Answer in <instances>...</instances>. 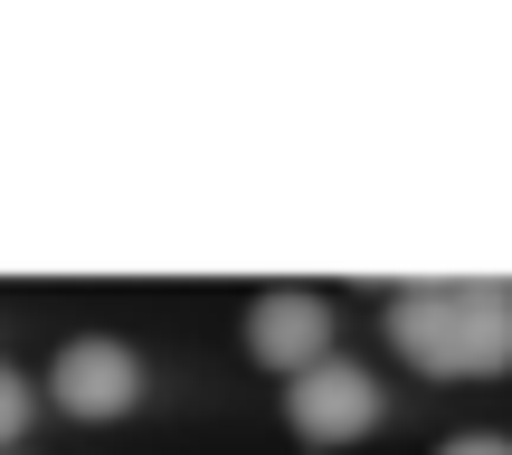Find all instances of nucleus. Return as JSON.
Here are the masks:
<instances>
[{
  "mask_svg": "<svg viewBox=\"0 0 512 455\" xmlns=\"http://www.w3.org/2000/svg\"><path fill=\"white\" fill-rule=\"evenodd\" d=\"M380 380H370L361 361H342V351H332V361H313L304 380H285V427L304 446H351V437H370V427H380Z\"/></svg>",
  "mask_w": 512,
  "mask_h": 455,
  "instance_id": "f03ea898",
  "label": "nucleus"
},
{
  "mask_svg": "<svg viewBox=\"0 0 512 455\" xmlns=\"http://www.w3.org/2000/svg\"><path fill=\"white\" fill-rule=\"evenodd\" d=\"M389 342L427 380H494L512 370V285H408L389 304Z\"/></svg>",
  "mask_w": 512,
  "mask_h": 455,
  "instance_id": "f257e3e1",
  "label": "nucleus"
},
{
  "mask_svg": "<svg viewBox=\"0 0 512 455\" xmlns=\"http://www.w3.org/2000/svg\"><path fill=\"white\" fill-rule=\"evenodd\" d=\"M48 399L67 408V418H124V408L143 399V361H133L124 342H105V332H86V342H67L48 361Z\"/></svg>",
  "mask_w": 512,
  "mask_h": 455,
  "instance_id": "7ed1b4c3",
  "label": "nucleus"
},
{
  "mask_svg": "<svg viewBox=\"0 0 512 455\" xmlns=\"http://www.w3.org/2000/svg\"><path fill=\"white\" fill-rule=\"evenodd\" d=\"M29 408H38V389L19 380V370H0V455H10L19 437H29Z\"/></svg>",
  "mask_w": 512,
  "mask_h": 455,
  "instance_id": "39448f33",
  "label": "nucleus"
},
{
  "mask_svg": "<svg viewBox=\"0 0 512 455\" xmlns=\"http://www.w3.org/2000/svg\"><path fill=\"white\" fill-rule=\"evenodd\" d=\"M437 455H512V437H456V446H437Z\"/></svg>",
  "mask_w": 512,
  "mask_h": 455,
  "instance_id": "423d86ee",
  "label": "nucleus"
},
{
  "mask_svg": "<svg viewBox=\"0 0 512 455\" xmlns=\"http://www.w3.org/2000/svg\"><path fill=\"white\" fill-rule=\"evenodd\" d=\"M247 351L266 370H285V380H304L313 361H332V304H323V294H304V285L256 294V304H247Z\"/></svg>",
  "mask_w": 512,
  "mask_h": 455,
  "instance_id": "20e7f679",
  "label": "nucleus"
}]
</instances>
